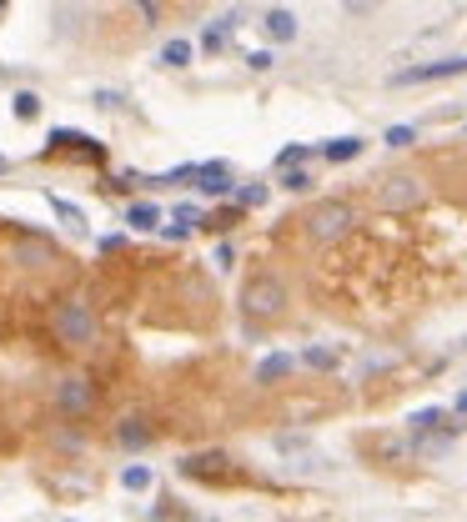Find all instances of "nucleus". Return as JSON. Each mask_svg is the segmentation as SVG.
Returning <instances> with one entry per match:
<instances>
[{
    "instance_id": "obj_19",
    "label": "nucleus",
    "mask_w": 467,
    "mask_h": 522,
    "mask_svg": "<svg viewBox=\"0 0 467 522\" xmlns=\"http://www.w3.org/2000/svg\"><path fill=\"white\" fill-rule=\"evenodd\" d=\"M236 31V16H221V20H211V31H206V50H221V41Z\"/></svg>"
},
{
    "instance_id": "obj_14",
    "label": "nucleus",
    "mask_w": 467,
    "mask_h": 522,
    "mask_svg": "<svg viewBox=\"0 0 467 522\" xmlns=\"http://www.w3.org/2000/svg\"><path fill=\"white\" fill-rule=\"evenodd\" d=\"M322 156H327V161H352V156H362V136H337V141H327V146H322Z\"/></svg>"
},
{
    "instance_id": "obj_2",
    "label": "nucleus",
    "mask_w": 467,
    "mask_h": 522,
    "mask_svg": "<svg viewBox=\"0 0 467 522\" xmlns=\"http://www.w3.org/2000/svg\"><path fill=\"white\" fill-rule=\"evenodd\" d=\"M241 311L247 317H281L287 311V287H281L277 272H256V277L247 281V292H241Z\"/></svg>"
},
{
    "instance_id": "obj_26",
    "label": "nucleus",
    "mask_w": 467,
    "mask_h": 522,
    "mask_svg": "<svg viewBox=\"0 0 467 522\" xmlns=\"http://www.w3.org/2000/svg\"><path fill=\"white\" fill-rule=\"evenodd\" d=\"M172 221H176V226H196V221H202V211H196V206H176V216H172Z\"/></svg>"
},
{
    "instance_id": "obj_18",
    "label": "nucleus",
    "mask_w": 467,
    "mask_h": 522,
    "mask_svg": "<svg viewBox=\"0 0 467 522\" xmlns=\"http://www.w3.org/2000/svg\"><path fill=\"white\" fill-rule=\"evenodd\" d=\"M302 362H307L311 372H337V352H327V347H307Z\"/></svg>"
},
{
    "instance_id": "obj_30",
    "label": "nucleus",
    "mask_w": 467,
    "mask_h": 522,
    "mask_svg": "<svg viewBox=\"0 0 467 522\" xmlns=\"http://www.w3.org/2000/svg\"><path fill=\"white\" fill-rule=\"evenodd\" d=\"M96 106H101V111H116V106H121V96H116V91H96Z\"/></svg>"
},
{
    "instance_id": "obj_11",
    "label": "nucleus",
    "mask_w": 467,
    "mask_h": 522,
    "mask_svg": "<svg viewBox=\"0 0 467 522\" xmlns=\"http://www.w3.org/2000/svg\"><path fill=\"white\" fill-rule=\"evenodd\" d=\"M266 35H272V41H296V16L292 11H266Z\"/></svg>"
},
{
    "instance_id": "obj_4",
    "label": "nucleus",
    "mask_w": 467,
    "mask_h": 522,
    "mask_svg": "<svg viewBox=\"0 0 467 522\" xmlns=\"http://www.w3.org/2000/svg\"><path fill=\"white\" fill-rule=\"evenodd\" d=\"M50 402H56V412L65 417H86L96 407V382L91 377H80V372H71V377H56V387H50Z\"/></svg>"
},
{
    "instance_id": "obj_12",
    "label": "nucleus",
    "mask_w": 467,
    "mask_h": 522,
    "mask_svg": "<svg viewBox=\"0 0 467 522\" xmlns=\"http://www.w3.org/2000/svg\"><path fill=\"white\" fill-rule=\"evenodd\" d=\"M50 146H71V151H86V156H101V146H96L91 136H86V131H50Z\"/></svg>"
},
{
    "instance_id": "obj_20",
    "label": "nucleus",
    "mask_w": 467,
    "mask_h": 522,
    "mask_svg": "<svg viewBox=\"0 0 467 522\" xmlns=\"http://www.w3.org/2000/svg\"><path fill=\"white\" fill-rule=\"evenodd\" d=\"M121 482H126L131 492H146V487H151V467H141V462H131V467L121 472Z\"/></svg>"
},
{
    "instance_id": "obj_9",
    "label": "nucleus",
    "mask_w": 467,
    "mask_h": 522,
    "mask_svg": "<svg viewBox=\"0 0 467 522\" xmlns=\"http://www.w3.org/2000/svg\"><path fill=\"white\" fill-rule=\"evenodd\" d=\"M292 372H296V357L272 352V357H262V362H256V382H281V377H292Z\"/></svg>"
},
{
    "instance_id": "obj_21",
    "label": "nucleus",
    "mask_w": 467,
    "mask_h": 522,
    "mask_svg": "<svg viewBox=\"0 0 467 522\" xmlns=\"http://www.w3.org/2000/svg\"><path fill=\"white\" fill-rule=\"evenodd\" d=\"M392 146V151H402V146H412V126H387V136H382Z\"/></svg>"
},
{
    "instance_id": "obj_31",
    "label": "nucleus",
    "mask_w": 467,
    "mask_h": 522,
    "mask_svg": "<svg viewBox=\"0 0 467 522\" xmlns=\"http://www.w3.org/2000/svg\"><path fill=\"white\" fill-rule=\"evenodd\" d=\"M141 5V16H146V26H156V0H136Z\"/></svg>"
},
{
    "instance_id": "obj_17",
    "label": "nucleus",
    "mask_w": 467,
    "mask_h": 522,
    "mask_svg": "<svg viewBox=\"0 0 467 522\" xmlns=\"http://www.w3.org/2000/svg\"><path fill=\"white\" fill-rule=\"evenodd\" d=\"M11 111H16V121H35V116H41V96H35V91H16Z\"/></svg>"
},
{
    "instance_id": "obj_28",
    "label": "nucleus",
    "mask_w": 467,
    "mask_h": 522,
    "mask_svg": "<svg viewBox=\"0 0 467 522\" xmlns=\"http://www.w3.org/2000/svg\"><path fill=\"white\" fill-rule=\"evenodd\" d=\"M302 156H307V146H287V151L277 156V166H296V161H302Z\"/></svg>"
},
{
    "instance_id": "obj_13",
    "label": "nucleus",
    "mask_w": 467,
    "mask_h": 522,
    "mask_svg": "<svg viewBox=\"0 0 467 522\" xmlns=\"http://www.w3.org/2000/svg\"><path fill=\"white\" fill-rule=\"evenodd\" d=\"M156 221H161V211H156L151 201H136V206L126 211V226L131 231H156Z\"/></svg>"
},
{
    "instance_id": "obj_7",
    "label": "nucleus",
    "mask_w": 467,
    "mask_h": 522,
    "mask_svg": "<svg viewBox=\"0 0 467 522\" xmlns=\"http://www.w3.org/2000/svg\"><path fill=\"white\" fill-rule=\"evenodd\" d=\"M196 186H202V196H226L232 191V166L226 161H206L202 171H196Z\"/></svg>"
},
{
    "instance_id": "obj_33",
    "label": "nucleus",
    "mask_w": 467,
    "mask_h": 522,
    "mask_svg": "<svg viewBox=\"0 0 467 522\" xmlns=\"http://www.w3.org/2000/svg\"><path fill=\"white\" fill-rule=\"evenodd\" d=\"M457 412H467V392H463V397H457Z\"/></svg>"
},
{
    "instance_id": "obj_6",
    "label": "nucleus",
    "mask_w": 467,
    "mask_h": 522,
    "mask_svg": "<svg viewBox=\"0 0 467 522\" xmlns=\"http://www.w3.org/2000/svg\"><path fill=\"white\" fill-rule=\"evenodd\" d=\"M448 76H467V56H448V61H427V65H407L392 76V86H417V81H448Z\"/></svg>"
},
{
    "instance_id": "obj_22",
    "label": "nucleus",
    "mask_w": 467,
    "mask_h": 522,
    "mask_svg": "<svg viewBox=\"0 0 467 522\" xmlns=\"http://www.w3.org/2000/svg\"><path fill=\"white\" fill-rule=\"evenodd\" d=\"M50 206H56V216H61V221H71V226H80V206H71L65 196H50Z\"/></svg>"
},
{
    "instance_id": "obj_1",
    "label": "nucleus",
    "mask_w": 467,
    "mask_h": 522,
    "mask_svg": "<svg viewBox=\"0 0 467 522\" xmlns=\"http://www.w3.org/2000/svg\"><path fill=\"white\" fill-rule=\"evenodd\" d=\"M50 332L61 347H91L96 342V311L80 302V296H61L50 307Z\"/></svg>"
},
{
    "instance_id": "obj_10",
    "label": "nucleus",
    "mask_w": 467,
    "mask_h": 522,
    "mask_svg": "<svg viewBox=\"0 0 467 522\" xmlns=\"http://www.w3.org/2000/svg\"><path fill=\"white\" fill-rule=\"evenodd\" d=\"M116 442L141 452V447L151 442V427H146V417H121V427H116Z\"/></svg>"
},
{
    "instance_id": "obj_25",
    "label": "nucleus",
    "mask_w": 467,
    "mask_h": 522,
    "mask_svg": "<svg viewBox=\"0 0 467 522\" xmlns=\"http://www.w3.org/2000/svg\"><path fill=\"white\" fill-rule=\"evenodd\" d=\"M281 186H287V191H307L311 176H307V171H287V176H281Z\"/></svg>"
},
{
    "instance_id": "obj_15",
    "label": "nucleus",
    "mask_w": 467,
    "mask_h": 522,
    "mask_svg": "<svg viewBox=\"0 0 467 522\" xmlns=\"http://www.w3.org/2000/svg\"><path fill=\"white\" fill-rule=\"evenodd\" d=\"M191 56H196V46H191V41H181V35L161 46V65H191Z\"/></svg>"
},
{
    "instance_id": "obj_29",
    "label": "nucleus",
    "mask_w": 467,
    "mask_h": 522,
    "mask_svg": "<svg viewBox=\"0 0 467 522\" xmlns=\"http://www.w3.org/2000/svg\"><path fill=\"white\" fill-rule=\"evenodd\" d=\"M211 261H217V266H221V272H226V266H232V261H236V251H232V242H221V246H217V257H211Z\"/></svg>"
},
{
    "instance_id": "obj_16",
    "label": "nucleus",
    "mask_w": 467,
    "mask_h": 522,
    "mask_svg": "<svg viewBox=\"0 0 467 522\" xmlns=\"http://www.w3.org/2000/svg\"><path fill=\"white\" fill-rule=\"evenodd\" d=\"M221 462H226L221 452H206V457H187V462H181V472H191V477H217Z\"/></svg>"
},
{
    "instance_id": "obj_5",
    "label": "nucleus",
    "mask_w": 467,
    "mask_h": 522,
    "mask_svg": "<svg viewBox=\"0 0 467 522\" xmlns=\"http://www.w3.org/2000/svg\"><path fill=\"white\" fill-rule=\"evenodd\" d=\"M422 196H427V186L417 176H387V181L377 186L382 211H412V206H422Z\"/></svg>"
},
{
    "instance_id": "obj_3",
    "label": "nucleus",
    "mask_w": 467,
    "mask_h": 522,
    "mask_svg": "<svg viewBox=\"0 0 467 522\" xmlns=\"http://www.w3.org/2000/svg\"><path fill=\"white\" fill-rule=\"evenodd\" d=\"M352 221H357V206H352V201H322V206L307 216V236L327 246V242H337V236H347Z\"/></svg>"
},
{
    "instance_id": "obj_35",
    "label": "nucleus",
    "mask_w": 467,
    "mask_h": 522,
    "mask_svg": "<svg viewBox=\"0 0 467 522\" xmlns=\"http://www.w3.org/2000/svg\"><path fill=\"white\" fill-rule=\"evenodd\" d=\"M0 5H5V0H0Z\"/></svg>"
},
{
    "instance_id": "obj_24",
    "label": "nucleus",
    "mask_w": 467,
    "mask_h": 522,
    "mask_svg": "<svg viewBox=\"0 0 467 522\" xmlns=\"http://www.w3.org/2000/svg\"><path fill=\"white\" fill-rule=\"evenodd\" d=\"M277 447H281V452H307V447H311V437H296V432H281V437H277Z\"/></svg>"
},
{
    "instance_id": "obj_27",
    "label": "nucleus",
    "mask_w": 467,
    "mask_h": 522,
    "mask_svg": "<svg viewBox=\"0 0 467 522\" xmlns=\"http://www.w3.org/2000/svg\"><path fill=\"white\" fill-rule=\"evenodd\" d=\"M247 65H251V71H272V50H251Z\"/></svg>"
},
{
    "instance_id": "obj_8",
    "label": "nucleus",
    "mask_w": 467,
    "mask_h": 522,
    "mask_svg": "<svg viewBox=\"0 0 467 522\" xmlns=\"http://www.w3.org/2000/svg\"><path fill=\"white\" fill-rule=\"evenodd\" d=\"M412 432H417V437H452V422H448V412H437V407H422V412H412Z\"/></svg>"
},
{
    "instance_id": "obj_34",
    "label": "nucleus",
    "mask_w": 467,
    "mask_h": 522,
    "mask_svg": "<svg viewBox=\"0 0 467 522\" xmlns=\"http://www.w3.org/2000/svg\"><path fill=\"white\" fill-rule=\"evenodd\" d=\"M0 171H5V156H0Z\"/></svg>"
},
{
    "instance_id": "obj_23",
    "label": "nucleus",
    "mask_w": 467,
    "mask_h": 522,
    "mask_svg": "<svg viewBox=\"0 0 467 522\" xmlns=\"http://www.w3.org/2000/svg\"><path fill=\"white\" fill-rule=\"evenodd\" d=\"M266 201V186H241L236 191V206H262Z\"/></svg>"
},
{
    "instance_id": "obj_32",
    "label": "nucleus",
    "mask_w": 467,
    "mask_h": 522,
    "mask_svg": "<svg viewBox=\"0 0 467 522\" xmlns=\"http://www.w3.org/2000/svg\"><path fill=\"white\" fill-rule=\"evenodd\" d=\"M347 5H352V11H367V5H372V0H347Z\"/></svg>"
}]
</instances>
